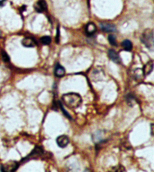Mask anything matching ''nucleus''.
Listing matches in <instances>:
<instances>
[{"mask_svg": "<svg viewBox=\"0 0 154 172\" xmlns=\"http://www.w3.org/2000/svg\"><path fill=\"white\" fill-rule=\"evenodd\" d=\"M62 102L69 108L75 109L81 105L82 98L78 93H69L62 96Z\"/></svg>", "mask_w": 154, "mask_h": 172, "instance_id": "nucleus-1", "label": "nucleus"}, {"mask_svg": "<svg viewBox=\"0 0 154 172\" xmlns=\"http://www.w3.org/2000/svg\"><path fill=\"white\" fill-rule=\"evenodd\" d=\"M141 42L147 48L153 49V32L152 29H146L141 35Z\"/></svg>", "mask_w": 154, "mask_h": 172, "instance_id": "nucleus-2", "label": "nucleus"}, {"mask_svg": "<svg viewBox=\"0 0 154 172\" xmlns=\"http://www.w3.org/2000/svg\"><path fill=\"white\" fill-rule=\"evenodd\" d=\"M17 167H18V163L14 162V161H11L4 165H2L0 171H5V172H13L17 170Z\"/></svg>", "mask_w": 154, "mask_h": 172, "instance_id": "nucleus-3", "label": "nucleus"}, {"mask_svg": "<svg viewBox=\"0 0 154 172\" xmlns=\"http://www.w3.org/2000/svg\"><path fill=\"white\" fill-rule=\"evenodd\" d=\"M34 8H35V10L38 13H43V12L47 10V2L44 0H39L34 5Z\"/></svg>", "mask_w": 154, "mask_h": 172, "instance_id": "nucleus-4", "label": "nucleus"}, {"mask_svg": "<svg viewBox=\"0 0 154 172\" xmlns=\"http://www.w3.org/2000/svg\"><path fill=\"white\" fill-rule=\"evenodd\" d=\"M57 144L61 148H64L69 144V139L66 135H60L57 138Z\"/></svg>", "mask_w": 154, "mask_h": 172, "instance_id": "nucleus-5", "label": "nucleus"}, {"mask_svg": "<svg viewBox=\"0 0 154 172\" xmlns=\"http://www.w3.org/2000/svg\"><path fill=\"white\" fill-rule=\"evenodd\" d=\"M21 43H22L23 46H24L25 48H34V47L36 45L35 41L33 38L29 37L25 38L23 39Z\"/></svg>", "mask_w": 154, "mask_h": 172, "instance_id": "nucleus-6", "label": "nucleus"}, {"mask_svg": "<svg viewBox=\"0 0 154 172\" xmlns=\"http://www.w3.org/2000/svg\"><path fill=\"white\" fill-rule=\"evenodd\" d=\"M108 57L113 62H116V63H120V57L119 54L114 50H110L108 51Z\"/></svg>", "mask_w": 154, "mask_h": 172, "instance_id": "nucleus-7", "label": "nucleus"}, {"mask_svg": "<svg viewBox=\"0 0 154 172\" xmlns=\"http://www.w3.org/2000/svg\"><path fill=\"white\" fill-rule=\"evenodd\" d=\"M101 28L105 33H114L116 31V26L110 23H102Z\"/></svg>", "mask_w": 154, "mask_h": 172, "instance_id": "nucleus-8", "label": "nucleus"}, {"mask_svg": "<svg viewBox=\"0 0 154 172\" xmlns=\"http://www.w3.org/2000/svg\"><path fill=\"white\" fill-rule=\"evenodd\" d=\"M66 73V70L64 69V67H62V66H60V64H57L55 67L54 69V74L57 78H62L64 76Z\"/></svg>", "mask_w": 154, "mask_h": 172, "instance_id": "nucleus-9", "label": "nucleus"}, {"mask_svg": "<svg viewBox=\"0 0 154 172\" xmlns=\"http://www.w3.org/2000/svg\"><path fill=\"white\" fill-rule=\"evenodd\" d=\"M153 70V61H150L148 62L146 65L144 66V69H143V72H144V76H147V75H149L151 74V72Z\"/></svg>", "mask_w": 154, "mask_h": 172, "instance_id": "nucleus-10", "label": "nucleus"}, {"mask_svg": "<svg viewBox=\"0 0 154 172\" xmlns=\"http://www.w3.org/2000/svg\"><path fill=\"white\" fill-rule=\"evenodd\" d=\"M86 33L88 35H92L96 33L97 29H96V26L93 23H89L86 26Z\"/></svg>", "mask_w": 154, "mask_h": 172, "instance_id": "nucleus-11", "label": "nucleus"}, {"mask_svg": "<svg viewBox=\"0 0 154 172\" xmlns=\"http://www.w3.org/2000/svg\"><path fill=\"white\" fill-rule=\"evenodd\" d=\"M133 76L135 79L137 81H141L143 80V78L144 77V74L143 72V70L141 69H137L134 71Z\"/></svg>", "mask_w": 154, "mask_h": 172, "instance_id": "nucleus-12", "label": "nucleus"}, {"mask_svg": "<svg viewBox=\"0 0 154 172\" xmlns=\"http://www.w3.org/2000/svg\"><path fill=\"white\" fill-rule=\"evenodd\" d=\"M122 46L124 48V50H126L127 51H132V43L130 42L129 40H124L122 43Z\"/></svg>", "mask_w": 154, "mask_h": 172, "instance_id": "nucleus-13", "label": "nucleus"}, {"mask_svg": "<svg viewBox=\"0 0 154 172\" xmlns=\"http://www.w3.org/2000/svg\"><path fill=\"white\" fill-rule=\"evenodd\" d=\"M41 42L44 45H48V44H51V38L49 36H43L41 38Z\"/></svg>", "mask_w": 154, "mask_h": 172, "instance_id": "nucleus-14", "label": "nucleus"}, {"mask_svg": "<svg viewBox=\"0 0 154 172\" xmlns=\"http://www.w3.org/2000/svg\"><path fill=\"white\" fill-rule=\"evenodd\" d=\"M108 42L112 46H117V40L115 35H110L108 36Z\"/></svg>", "mask_w": 154, "mask_h": 172, "instance_id": "nucleus-15", "label": "nucleus"}, {"mask_svg": "<svg viewBox=\"0 0 154 172\" xmlns=\"http://www.w3.org/2000/svg\"><path fill=\"white\" fill-rule=\"evenodd\" d=\"M2 60L4 62H9L10 58L8 57V55L5 53V51L2 52Z\"/></svg>", "mask_w": 154, "mask_h": 172, "instance_id": "nucleus-16", "label": "nucleus"}, {"mask_svg": "<svg viewBox=\"0 0 154 172\" xmlns=\"http://www.w3.org/2000/svg\"><path fill=\"white\" fill-rule=\"evenodd\" d=\"M59 104H60V108L61 109H62V112H63V114H65V115L66 116H68V117H69V119H71V116H70V115H69V114H68V113L67 112H66V111L65 110V109H63V107H62V104H61L60 102H59Z\"/></svg>", "mask_w": 154, "mask_h": 172, "instance_id": "nucleus-17", "label": "nucleus"}, {"mask_svg": "<svg viewBox=\"0 0 154 172\" xmlns=\"http://www.w3.org/2000/svg\"><path fill=\"white\" fill-rule=\"evenodd\" d=\"M116 168H117V169H115V168H113L112 171H124V170L120 169V168H122V166H120V165L116 166Z\"/></svg>", "mask_w": 154, "mask_h": 172, "instance_id": "nucleus-18", "label": "nucleus"}, {"mask_svg": "<svg viewBox=\"0 0 154 172\" xmlns=\"http://www.w3.org/2000/svg\"><path fill=\"white\" fill-rule=\"evenodd\" d=\"M6 0H0V7H2L5 5Z\"/></svg>", "mask_w": 154, "mask_h": 172, "instance_id": "nucleus-19", "label": "nucleus"}, {"mask_svg": "<svg viewBox=\"0 0 154 172\" xmlns=\"http://www.w3.org/2000/svg\"><path fill=\"white\" fill-rule=\"evenodd\" d=\"M153 124H151V134L152 135H153Z\"/></svg>", "mask_w": 154, "mask_h": 172, "instance_id": "nucleus-20", "label": "nucleus"}, {"mask_svg": "<svg viewBox=\"0 0 154 172\" xmlns=\"http://www.w3.org/2000/svg\"><path fill=\"white\" fill-rule=\"evenodd\" d=\"M0 36H1V32H0Z\"/></svg>", "mask_w": 154, "mask_h": 172, "instance_id": "nucleus-21", "label": "nucleus"}]
</instances>
